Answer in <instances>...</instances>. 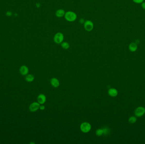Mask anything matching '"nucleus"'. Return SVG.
Wrapping results in <instances>:
<instances>
[{
  "mask_svg": "<svg viewBox=\"0 0 145 144\" xmlns=\"http://www.w3.org/2000/svg\"><path fill=\"white\" fill-rule=\"evenodd\" d=\"M65 20L70 22L75 21L77 19V15L74 12L68 11L65 12L64 16Z\"/></svg>",
  "mask_w": 145,
  "mask_h": 144,
  "instance_id": "nucleus-1",
  "label": "nucleus"
},
{
  "mask_svg": "<svg viewBox=\"0 0 145 144\" xmlns=\"http://www.w3.org/2000/svg\"><path fill=\"white\" fill-rule=\"evenodd\" d=\"M64 36L63 33L58 32L55 34L53 37V41L57 44H60L63 41Z\"/></svg>",
  "mask_w": 145,
  "mask_h": 144,
  "instance_id": "nucleus-2",
  "label": "nucleus"
},
{
  "mask_svg": "<svg viewBox=\"0 0 145 144\" xmlns=\"http://www.w3.org/2000/svg\"><path fill=\"white\" fill-rule=\"evenodd\" d=\"M84 28L87 31H91L94 28L93 22L90 20H86L84 24Z\"/></svg>",
  "mask_w": 145,
  "mask_h": 144,
  "instance_id": "nucleus-3",
  "label": "nucleus"
},
{
  "mask_svg": "<svg viewBox=\"0 0 145 144\" xmlns=\"http://www.w3.org/2000/svg\"><path fill=\"white\" fill-rule=\"evenodd\" d=\"M81 130L84 133H88L91 129V126L87 122L82 123L80 126Z\"/></svg>",
  "mask_w": 145,
  "mask_h": 144,
  "instance_id": "nucleus-4",
  "label": "nucleus"
},
{
  "mask_svg": "<svg viewBox=\"0 0 145 144\" xmlns=\"http://www.w3.org/2000/svg\"><path fill=\"white\" fill-rule=\"evenodd\" d=\"M145 113V108L144 107L140 106L137 108L136 109H135V116H137V117H140L141 116L144 115Z\"/></svg>",
  "mask_w": 145,
  "mask_h": 144,
  "instance_id": "nucleus-5",
  "label": "nucleus"
},
{
  "mask_svg": "<svg viewBox=\"0 0 145 144\" xmlns=\"http://www.w3.org/2000/svg\"><path fill=\"white\" fill-rule=\"evenodd\" d=\"M40 104L38 102H34L32 103L29 106V110L32 112H34L40 109Z\"/></svg>",
  "mask_w": 145,
  "mask_h": 144,
  "instance_id": "nucleus-6",
  "label": "nucleus"
},
{
  "mask_svg": "<svg viewBox=\"0 0 145 144\" xmlns=\"http://www.w3.org/2000/svg\"><path fill=\"white\" fill-rule=\"evenodd\" d=\"M46 100V96L44 94H40L37 97L38 102L40 104H43L45 103Z\"/></svg>",
  "mask_w": 145,
  "mask_h": 144,
  "instance_id": "nucleus-7",
  "label": "nucleus"
},
{
  "mask_svg": "<svg viewBox=\"0 0 145 144\" xmlns=\"http://www.w3.org/2000/svg\"><path fill=\"white\" fill-rule=\"evenodd\" d=\"M137 45L135 42H132L128 45V49L132 52L136 51L137 49Z\"/></svg>",
  "mask_w": 145,
  "mask_h": 144,
  "instance_id": "nucleus-8",
  "label": "nucleus"
},
{
  "mask_svg": "<svg viewBox=\"0 0 145 144\" xmlns=\"http://www.w3.org/2000/svg\"><path fill=\"white\" fill-rule=\"evenodd\" d=\"M28 68L26 66H22L20 68V72L22 75H26L28 73Z\"/></svg>",
  "mask_w": 145,
  "mask_h": 144,
  "instance_id": "nucleus-9",
  "label": "nucleus"
},
{
  "mask_svg": "<svg viewBox=\"0 0 145 144\" xmlns=\"http://www.w3.org/2000/svg\"><path fill=\"white\" fill-rule=\"evenodd\" d=\"M65 12L63 9H59L56 11L55 12V15L59 18H61L63 17L65 15Z\"/></svg>",
  "mask_w": 145,
  "mask_h": 144,
  "instance_id": "nucleus-10",
  "label": "nucleus"
},
{
  "mask_svg": "<svg viewBox=\"0 0 145 144\" xmlns=\"http://www.w3.org/2000/svg\"><path fill=\"white\" fill-rule=\"evenodd\" d=\"M108 94L111 97H115L117 96L118 94V92L117 90L115 89V88H110L109 90L108 91Z\"/></svg>",
  "mask_w": 145,
  "mask_h": 144,
  "instance_id": "nucleus-11",
  "label": "nucleus"
},
{
  "mask_svg": "<svg viewBox=\"0 0 145 144\" xmlns=\"http://www.w3.org/2000/svg\"><path fill=\"white\" fill-rule=\"evenodd\" d=\"M51 83L52 86L54 88H57L60 85V82L56 78H53L51 79Z\"/></svg>",
  "mask_w": 145,
  "mask_h": 144,
  "instance_id": "nucleus-12",
  "label": "nucleus"
},
{
  "mask_svg": "<svg viewBox=\"0 0 145 144\" xmlns=\"http://www.w3.org/2000/svg\"><path fill=\"white\" fill-rule=\"evenodd\" d=\"M34 79V76L33 75H31V74L27 75L25 77L26 80L28 82H32L33 81Z\"/></svg>",
  "mask_w": 145,
  "mask_h": 144,
  "instance_id": "nucleus-13",
  "label": "nucleus"
},
{
  "mask_svg": "<svg viewBox=\"0 0 145 144\" xmlns=\"http://www.w3.org/2000/svg\"><path fill=\"white\" fill-rule=\"evenodd\" d=\"M61 45L62 48H63L65 50H67L70 47V45L68 42H62L61 44Z\"/></svg>",
  "mask_w": 145,
  "mask_h": 144,
  "instance_id": "nucleus-14",
  "label": "nucleus"
},
{
  "mask_svg": "<svg viewBox=\"0 0 145 144\" xmlns=\"http://www.w3.org/2000/svg\"><path fill=\"white\" fill-rule=\"evenodd\" d=\"M136 121H137V118L134 116L131 117L128 119V122L131 123H134L136 122Z\"/></svg>",
  "mask_w": 145,
  "mask_h": 144,
  "instance_id": "nucleus-15",
  "label": "nucleus"
},
{
  "mask_svg": "<svg viewBox=\"0 0 145 144\" xmlns=\"http://www.w3.org/2000/svg\"><path fill=\"white\" fill-rule=\"evenodd\" d=\"M95 134H96L97 136H102V135L103 134V129H97L96 131V132H95Z\"/></svg>",
  "mask_w": 145,
  "mask_h": 144,
  "instance_id": "nucleus-16",
  "label": "nucleus"
},
{
  "mask_svg": "<svg viewBox=\"0 0 145 144\" xmlns=\"http://www.w3.org/2000/svg\"><path fill=\"white\" fill-rule=\"evenodd\" d=\"M102 129H103V134L105 135H107L110 132L109 129L107 128H104Z\"/></svg>",
  "mask_w": 145,
  "mask_h": 144,
  "instance_id": "nucleus-17",
  "label": "nucleus"
},
{
  "mask_svg": "<svg viewBox=\"0 0 145 144\" xmlns=\"http://www.w3.org/2000/svg\"><path fill=\"white\" fill-rule=\"evenodd\" d=\"M132 0L135 3H137V4H140L144 2V0Z\"/></svg>",
  "mask_w": 145,
  "mask_h": 144,
  "instance_id": "nucleus-18",
  "label": "nucleus"
},
{
  "mask_svg": "<svg viewBox=\"0 0 145 144\" xmlns=\"http://www.w3.org/2000/svg\"><path fill=\"white\" fill-rule=\"evenodd\" d=\"M12 15V13L11 11H8L6 12V15L7 16L10 17V16H11Z\"/></svg>",
  "mask_w": 145,
  "mask_h": 144,
  "instance_id": "nucleus-19",
  "label": "nucleus"
},
{
  "mask_svg": "<svg viewBox=\"0 0 145 144\" xmlns=\"http://www.w3.org/2000/svg\"><path fill=\"white\" fill-rule=\"evenodd\" d=\"M141 7L143 9H144V10H145V2H143L141 3Z\"/></svg>",
  "mask_w": 145,
  "mask_h": 144,
  "instance_id": "nucleus-20",
  "label": "nucleus"
},
{
  "mask_svg": "<svg viewBox=\"0 0 145 144\" xmlns=\"http://www.w3.org/2000/svg\"><path fill=\"white\" fill-rule=\"evenodd\" d=\"M45 109V106H44L43 104H42V105H41V106L40 105V109L42 110H43Z\"/></svg>",
  "mask_w": 145,
  "mask_h": 144,
  "instance_id": "nucleus-21",
  "label": "nucleus"
}]
</instances>
